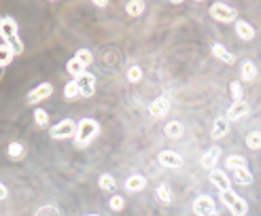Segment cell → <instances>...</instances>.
I'll return each instance as SVG.
<instances>
[{
    "mask_svg": "<svg viewBox=\"0 0 261 216\" xmlns=\"http://www.w3.org/2000/svg\"><path fill=\"white\" fill-rule=\"evenodd\" d=\"M232 95H234V102H242L244 100V89H242L240 81H232Z\"/></svg>",
    "mask_w": 261,
    "mask_h": 216,
    "instance_id": "cell-32",
    "label": "cell"
},
{
    "mask_svg": "<svg viewBox=\"0 0 261 216\" xmlns=\"http://www.w3.org/2000/svg\"><path fill=\"white\" fill-rule=\"evenodd\" d=\"M108 2H106V0H95V6H106Z\"/></svg>",
    "mask_w": 261,
    "mask_h": 216,
    "instance_id": "cell-37",
    "label": "cell"
},
{
    "mask_svg": "<svg viewBox=\"0 0 261 216\" xmlns=\"http://www.w3.org/2000/svg\"><path fill=\"white\" fill-rule=\"evenodd\" d=\"M100 133V123L95 119H83L79 121V125H76V136H74V144L83 149V146H87L92 140Z\"/></svg>",
    "mask_w": 261,
    "mask_h": 216,
    "instance_id": "cell-2",
    "label": "cell"
},
{
    "mask_svg": "<svg viewBox=\"0 0 261 216\" xmlns=\"http://www.w3.org/2000/svg\"><path fill=\"white\" fill-rule=\"evenodd\" d=\"M34 123L38 127H47L49 125V114H47L45 108H36V110H34Z\"/></svg>",
    "mask_w": 261,
    "mask_h": 216,
    "instance_id": "cell-29",
    "label": "cell"
},
{
    "mask_svg": "<svg viewBox=\"0 0 261 216\" xmlns=\"http://www.w3.org/2000/svg\"><path fill=\"white\" fill-rule=\"evenodd\" d=\"M168 110H170V100L168 98H155L149 106L151 117H155V119H164L166 114H168Z\"/></svg>",
    "mask_w": 261,
    "mask_h": 216,
    "instance_id": "cell-9",
    "label": "cell"
},
{
    "mask_svg": "<svg viewBox=\"0 0 261 216\" xmlns=\"http://www.w3.org/2000/svg\"><path fill=\"white\" fill-rule=\"evenodd\" d=\"M79 95H81V91H79L76 81H68L66 87H64V98H66V100H76Z\"/></svg>",
    "mask_w": 261,
    "mask_h": 216,
    "instance_id": "cell-26",
    "label": "cell"
},
{
    "mask_svg": "<svg viewBox=\"0 0 261 216\" xmlns=\"http://www.w3.org/2000/svg\"><path fill=\"white\" fill-rule=\"evenodd\" d=\"M234 176H236V182H238V184H251V182H253V174H251V172H248L246 168L236 170Z\"/></svg>",
    "mask_w": 261,
    "mask_h": 216,
    "instance_id": "cell-27",
    "label": "cell"
},
{
    "mask_svg": "<svg viewBox=\"0 0 261 216\" xmlns=\"http://www.w3.org/2000/svg\"><path fill=\"white\" fill-rule=\"evenodd\" d=\"M240 72H242V79H244V81H255V79H257V66H255L253 62L242 64Z\"/></svg>",
    "mask_w": 261,
    "mask_h": 216,
    "instance_id": "cell-23",
    "label": "cell"
},
{
    "mask_svg": "<svg viewBox=\"0 0 261 216\" xmlns=\"http://www.w3.org/2000/svg\"><path fill=\"white\" fill-rule=\"evenodd\" d=\"M6 155H9V159H13V161H17V159H22L25 155V149L22 142H11L9 146H6Z\"/></svg>",
    "mask_w": 261,
    "mask_h": 216,
    "instance_id": "cell-18",
    "label": "cell"
},
{
    "mask_svg": "<svg viewBox=\"0 0 261 216\" xmlns=\"http://www.w3.org/2000/svg\"><path fill=\"white\" fill-rule=\"evenodd\" d=\"M219 195H221V201L227 206V210L232 212L234 216H244L248 212V206H246V201L242 199V197H238L234 193V191H219Z\"/></svg>",
    "mask_w": 261,
    "mask_h": 216,
    "instance_id": "cell-3",
    "label": "cell"
},
{
    "mask_svg": "<svg viewBox=\"0 0 261 216\" xmlns=\"http://www.w3.org/2000/svg\"><path fill=\"white\" fill-rule=\"evenodd\" d=\"M210 182L214 184L219 191H232L229 189V178H227V174L225 172H221V170H210Z\"/></svg>",
    "mask_w": 261,
    "mask_h": 216,
    "instance_id": "cell-11",
    "label": "cell"
},
{
    "mask_svg": "<svg viewBox=\"0 0 261 216\" xmlns=\"http://www.w3.org/2000/svg\"><path fill=\"white\" fill-rule=\"evenodd\" d=\"M87 216H100V214H87Z\"/></svg>",
    "mask_w": 261,
    "mask_h": 216,
    "instance_id": "cell-39",
    "label": "cell"
},
{
    "mask_svg": "<svg viewBox=\"0 0 261 216\" xmlns=\"http://www.w3.org/2000/svg\"><path fill=\"white\" fill-rule=\"evenodd\" d=\"M229 130V121L225 117H219L214 121V127H213V138H223Z\"/></svg>",
    "mask_w": 261,
    "mask_h": 216,
    "instance_id": "cell-20",
    "label": "cell"
},
{
    "mask_svg": "<svg viewBox=\"0 0 261 216\" xmlns=\"http://www.w3.org/2000/svg\"><path fill=\"white\" fill-rule=\"evenodd\" d=\"M123 197L121 195H113V199H111V203H108V206H111V210H115V212H119V210H123Z\"/></svg>",
    "mask_w": 261,
    "mask_h": 216,
    "instance_id": "cell-35",
    "label": "cell"
},
{
    "mask_svg": "<svg viewBox=\"0 0 261 216\" xmlns=\"http://www.w3.org/2000/svg\"><path fill=\"white\" fill-rule=\"evenodd\" d=\"M6 195H9V189H6L4 184L0 182V201H2V199H6Z\"/></svg>",
    "mask_w": 261,
    "mask_h": 216,
    "instance_id": "cell-36",
    "label": "cell"
},
{
    "mask_svg": "<svg viewBox=\"0 0 261 216\" xmlns=\"http://www.w3.org/2000/svg\"><path fill=\"white\" fill-rule=\"evenodd\" d=\"M51 93H53V85L51 83H41L25 95V100H28V104H41L43 100L51 98Z\"/></svg>",
    "mask_w": 261,
    "mask_h": 216,
    "instance_id": "cell-5",
    "label": "cell"
},
{
    "mask_svg": "<svg viewBox=\"0 0 261 216\" xmlns=\"http://www.w3.org/2000/svg\"><path fill=\"white\" fill-rule=\"evenodd\" d=\"M246 146L253 151H259L261 149V131H251L246 136Z\"/></svg>",
    "mask_w": 261,
    "mask_h": 216,
    "instance_id": "cell-28",
    "label": "cell"
},
{
    "mask_svg": "<svg viewBox=\"0 0 261 216\" xmlns=\"http://www.w3.org/2000/svg\"><path fill=\"white\" fill-rule=\"evenodd\" d=\"M17 30H19L17 28V22L11 15L0 17V38H2L4 43H11L13 47L17 49V53H22V51H24V41L19 38V32Z\"/></svg>",
    "mask_w": 261,
    "mask_h": 216,
    "instance_id": "cell-1",
    "label": "cell"
},
{
    "mask_svg": "<svg viewBox=\"0 0 261 216\" xmlns=\"http://www.w3.org/2000/svg\"><path fill=\"white\" fill-rule=\"evenodd\" d=\"M98 184H100V189H104V191H113L115 189V178L111 174H102L98 178Z\"/></svg>",
    "mask_w": 261,
    "mask_h": 216,
    "instance_id": "cell-30",
    "label": "cell"
},
{
    "mask_svg": "<svg viewBox=\"0 0 261 216\" xmlns=\"http://www.w3.org/2000/svg\"><path fill=\"white\" fill-rule=\"evenodd\" d=\"M225 165H227V168L232 170V172H236V170L246 168V159H244V157H240V155H232V157H227Z\"/></svg>",
    "mask_w": 261,
    "mask_h": 216,
    "instance_id": "cell-25",
    "label": "cell"
},
{
    "mask_svg": "<svg viewBox=\"0 0 261 216\" xmlns=\"http://www.w3.org/2000/svg\"><path fill=\"white\" fill-rule=\"evenodd\" d=\"M248 112V106H246V102L242 100V102H234L232 108L227 110V121H236V119H240V117H244V114Z\"/></svg>",
    "mask_w": 261,
    "mask_h": 216,
    "instance_id": "cell-15",
    "label": "cell"
},
{
    "mask_svg": "<svg viewBox=\"0 0 261 216\" xmlns=\"http://www.w3.org/2000/svg\"><path fill=\"white\" fill-rule=\"evenodd\" d=\"M236 32H238V36H240V38H244V41H251V38L255 36L253 25H251V23H246V22H238V23H236Z\"/></svg>",
    "mask_w": 261,
    "mask_h": 216,
    "instance_id": "cell-22",
    "label": "cell"
},
{
    "mask_svg": "<svg viewBox=\"0 0 261 216\" xmlns=\"http://www.w3.org/2000/svg\"><path fill=\"white\" fill-rule=\"evenodd\" d=\"M204 216H219V212H210V214H204Z\"/></svg>",
    "mask_w": 261,
    "mask_h": 216,
    "instance_id": "cell-38",
    "label": "cell"
},
{
    "mask_svg": "<svg viewBox=\"0 0 261 216\" xmlns=\"http://www.w3.org/2000/svg\"><path fill=\"white\" fill-rule=\"evenodd\" d=\"M193 212H195L197 216L216 212V210H214V199H213L210 195H200V197H197V199L193 201Z\"/></svg>",
    "mask_w": 261,
    "mask_h": 216,
    "instance_id": "cell-8",
    "label": "cell"
},
{
    "mask_svg": "<svg viewBox=\"0 0 261 216\" xmlns=\"http://www.w3.org/2000/svg\"><path fill=\"white\" fill-rule=\"evenodd\" d=\"M219 155H221V149H219V146H214V149L206 151V152L202 155V168H206V170H214L216 161H219Z\"/></svg>",
    "mask_w": 261,
    "mask_h": 216,
    "instance_id": "cell-13",
    "label": "cell"
},
{
    "mask_svg": "<svg viewBox=\"0 0 261 216\" xmlns=\"http://www.w3.org/2000/svg\"><path fill=\"white\" fill-rule=\"evenodd\" d=\"M164 131H166V136H168V138H181L183 131H185V127H183L181 121H170V123L166 125Z\"/></svg>",
    "mask_w": 261,
    "mask_h": 216,
    "instance_id": "cell-19",
    "label": "cell"
},
{
    "mask_svg": "<svg viewBox=\"0 0 261 216\" xmlns=\"http://www.w3.org/2000/svg\"><path fill=\"white\" fill-rule=\"evenodd\" d=\"M76 85H79V91L83 98H92L95 93V76L92 72H83L79 79H76Z\"/></svg>",
    "mask_w": 261,
    "mask_h": 216,
    "instance_id": "cell-7",
    "label": "cell"
},
{
    "mask_svg": "<svg viewBox=\"0 0 261 216\" xmlns=\"http://www.w3.org/2000/svg\"><path fill=\"white\" fill-rule=\"evenodd\" d=\"M127 81H130V83L142 81V68H140V66H132L130 70H127Z\"/></svg>",
    "mask_w": 261,
    "mask_h": 216,
    "instance_id": "cell-33",
    "label": "cell"
},
{
    "mask_svg": "<svg viewBox=\"0 0 261 216\" xmlns=\"http://www.w3.org/2000/svg\"><path fill=\"white\" fill-rule=\"evenodd\" d=\"M157 199L162 201V203H166V206H168V203L172 201V193H170V189L166 187V184H162V187H157Z\"/></svg>",
    "mask_w": 261,
    "mask_h": 216,
    "instance_id": "cell-31",
    "label": "cell"
},
{
    "mask_svg": "<svg viewBox=\"0 0 261 216\" xmlns=\"http://www.w3.org/2000/svg\"><path fill=\"white\" fill-rule=\"evenodd\" d=\"M157 159L162 165H166V168H181L183 165V157L176 155L174 151H162L157 155Z\"/></svg>",
    "mask_w": 261,
    "mask_h": 216,
    "instance_id": "cell-10",
    "label": "cell"
},
{
    "mask_svg": "<svg viewBox=\"0 0 261 216\" xmlns=\"http://www.w3.org/2000/svg\"><path fill=\"white\" fill-rule=\"evenodd\" d=\"M49 133H51V138H55V140L72 138V136H76V123H74L72 119H64V121H60L57 125L51 127Z\"/></svg>",
    "mask_w": 261,
    "mask_h": 216,
    "instance_id": "cell-4",
    "label": "cell"
},
{
    "mask_svg": "<svg viewBox=\"0 0 261 216\" xmlns=\"http://www.w3.org/2000/svg\"><path fill=\"white\" fill-rule=\"evenodd\" d=\"M144 187H146V178L140 174H132L125 180V189L130 191V193H138V191H142Z\"/></svg>",
    "mask_w": 261,
    "mask_h": 216,
    "instance_id": "cell-14",
    "label": "cell"
},
{
    "mask_svg": "<svg viewBox=\"0 0 261 216\" xmlns=\"http://www.w3.org/2000/svg\"><path fill=\"white\" fill-rule=\"evenodd\" d=\"M74 60L81 62L83 66L87 68V66H92V62H94V53H92L89 49H79V51L74 53Z\"/></svg>",
    "mask_w": 261,
    "mask_h": 216,
    "instance_id": "cell-24",
    "label": "cell"
},
{
    "mask_svg": "<svg viewBox=\"0 0 261 216\" xmlns=\"http://www.w3.org/2000/svg\"><path fill=\"white\" fill-rule=\"evenodd\" d=\"M210 15H213L216 22H223V23H229L236 19V9H232V6L223 4V2H214L213 6H210Z\"/></svg>",
    "mask_w": 261,
    "mask_h": 216,
    "instance_id": "cell-6",
    "label": "cell"
},
{
    "mask_svg": "<svg viewBox=\"0 0 261 216\" xmlns=\"http://www.w3.org/2000/svg\"><path fill=\"white\" fill-rule=\"evenodd\" d=\"M36 216H62V212H60V210H57L55 206H43V208L36 212Z\"/></svg>",
    "mask_w": 261,
    "mask_h": 216,
    "instance_id": "cell-34",
    "label": "cell"
},
{
    "mask_svg": "<svg viewBox=\"0 0 261 216\" xmlns=\"http://www.w3.org/2000/svg\"><path fill=\"white\" fill-rule=\"evenodd\" d=\"M125 13L130 17H140L144 13V2H140V0H130V2L125 4Z\"/></svg>",
    "mask_w": 261,
    "mask_h": 216,
    "instance_id": "cell-21",
    "label": "cell"
},
{
    "mask_svg": "<svg viewBox=\"0 0 261 216\" xmlns=\"http://www.w3.org/2000/svg\"><path fill=\"white\" fill-rule=\"evenodd\" d=\"M17 55V49L11 43H2L0 44V68H6L13 62V57Z\"/></svg>",
    "mask_w": 261,
    "mask_h": 216,
    "instance_id": "cell-12",
    "label": "cell"
},
{
    "mask_svg": "<svg viewBox=\"0 0 261 216\" xmlns=\"http://www.w3.org/2000/svg\"><path fill=\"white\" fill-rule=\"evenodd\" d=\"M66 72L72 76V81H76L83 72H85V66H83L81 62H76L74 57H72V60H68V64H66Z\"/></svg>",
    "mask_w": 261,
    "mask_h": 216,
    "instance_id": "cell-16",
    "label": "cell"
},
{
    "mask_svg": "<svg viewBox=\"0 0 261 216\" xmlns=\"http://www.w3.org/2000/svg\"><path fill=\"white\" fill-rule=\"evenodd\" d=\"M213 53H214L216 60H221V62H225V64H232L234 62V55L229 53V51L223 47V44H219V43L213 44Z\"/></svg>",
    "mask_w": 261,
    "mask_h": 216,
    "instance_id": "cell-17",
    "label": "cell"
}]
</instances>
